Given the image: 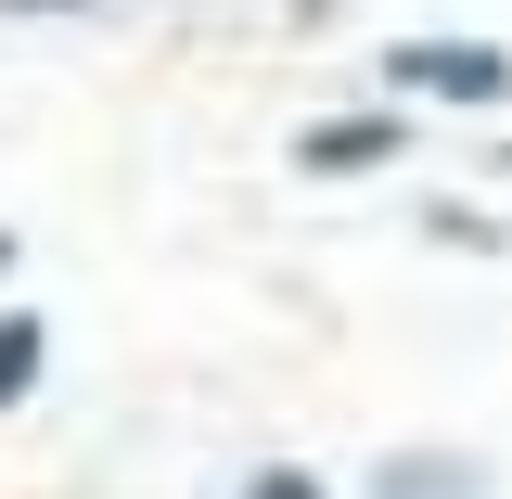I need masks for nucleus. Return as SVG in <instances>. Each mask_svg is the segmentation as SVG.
Wrapping results in <instances>:
<instances>
[{
	"label": "nucleus",
	"instance_id": "nucleus-3",
	"mask_svg": "<svg viewBox=\"0 0 512 499\" xmlns=\"http://www.w3.org/2000/svg\"><path fill=\"white\" fill-rule=\"evenodd\" d=\"M372 499H500V487L448 448H410V461H372Z\"/></svg>",
	"mask_w": 512,
	"mask_h": 499
},
{
	"label": "nucleus",
	"instance_id": "nucleus-7",
	"mask_svg": "<svg viewBox=\"0 0 512 499\" xmlns=\"http://www.w3.org/2000/svg\"><path fill=\"white\" fill-rule=\"evenodd\" d=\"M39 13H52V0H39Z\"/></svg>",
	"mask_w": 512,
	"mask_h": 499
},
{
	"label": "nucleus",
	"instance_id": "nucleus-5",
	"mask_svg": "<svg viewBox=\"0 0 512 499\" xmlns=\"http://www.w3.org/2000/svg\"><path fill=\"white\" fill-rule=\"evenodd\" d=\"M244 499H320V487L295 474V461H269V474H244Z\"/></svg>",
	"mask_w": 512,
	"mask_h": 499
},
{
	"label": "nucleus",
	"instance_id": "nucleus-1",
	"mask_svg": "<svg viewBox=\"0 0 512 499\" xmlns=\"http://www.w3.org/2000/svg\"><path fill=\"white\" fill-rule=\"evenodd\" d=\"M384 77H397V90H436V103H500L512 52H487V39H397Z\"/></svg>",
	"mask_w": 512,
	"mask_h": 499
},
{
	"label": "nucleus",
	"instance_id": "nucleus-6",
	"mask_svg": "<svg viewBox=\"0 0 512 499\" xmlns=\"http://www.w3.org/2000/svg\"><path fill=\"white\" fill-rule=\"evenodd\" d=\"M0 269H13V231H0Z\"/></svg>",
	"mask_w": 512,
	"mask_h": 499
},
{
	"label": "nucleus",
	"instance_id": "nucleus-2",
	"mask_svg": "<svg viewBox=\"0 0 512 499\" xmlns=\"http://www.w3.org/2000/svg\"><path fill=\"white\" fill-rule=\"evenodd\" d=\"M384 154H410V116L384 103V116H320V128H295V167L308 180H372Z\"/></svg>",
	"mask_w": 512,
	"mask_h": 499
},
{
	"label": "nucleus",
	"instance_id": "nucleus-4",
	"mask_svg": "<svg viewBox=\"0 0 512 499\" xmlns=\"http://www.w3.org/2000/svg\"><path fill=\"white\" fill-rule=\"evenodd\" d=\"M39 384V320H0V410Z\"/></svg>",
	"mask_w": 512,
	"mask_h": 499
}]
</instances>
